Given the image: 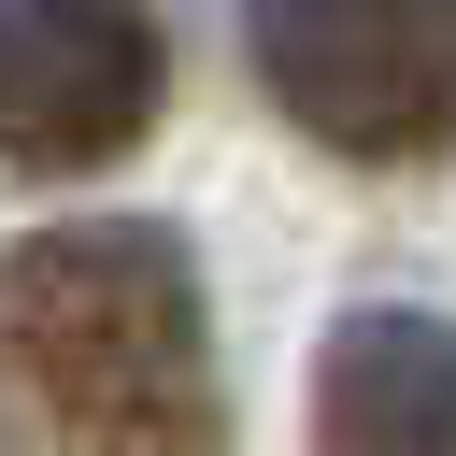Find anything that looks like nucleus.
Segmentation results:
<instances>
[{
    "mask_svg": "<svg viewBox=\"0 0 456 456\" xmlns=\"http://www.w3.org/2000/svg\"><path fill=\"white\" fill-rule=\"evenodd\" d=\"M157 0H0V171H100L157 128Z\"/></svg>",
    "mask_w": 456,
    "mask_h": 456,
    "instance_id": "obj_3",
    "label": "nucleus"
},
{
    "mask_svg": "<svg viewBox=\"0 0 456 456\" xmlns=\"http://www.w3.org/2000/svg\"><path fill=\"white\" fill-rule=\"evenodd\" d=\"M0 385L57 456H228L214 299L157 214H71L0 256Z\"/></svg>",
    "mask_w": 456,
    "mask_h": 456,
    "instance_id": "obj_1",
    "label": "nucleus"
},
{
    "mask_svg": "<svg viewBox=\"0 0 456 456\" xmlns=\"http://www.w3.org/2000/svg\"><path fill=\"white\" fill-rule=\"evenodd\" d=\"M256 100L342 171L456 157V0H256Z\"/></svg>",
    "mask_w": 456,
    "mask_h": 456,
    "instance_id": "obj_2",
    "label": "nucleus"
},
{
    "mask_svg": "<svg viewBox=\"0 0 456 456\" xmlns=\"http://www.w3.org/2000/svg\"><path fill=\"white\" fill-rule=\"evenodd\" d=\"M314 456H456V328L356 299L314 356Z\"/></svg>",
    "mask_w": 456,
    "mask_h": 456,
    "instance_id": "obj_4",
    "label": "nucleus"
}]
</instances>
